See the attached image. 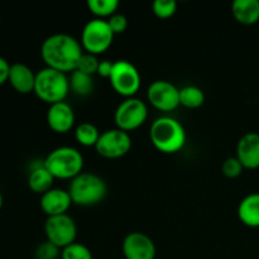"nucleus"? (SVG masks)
I'll use <instances>...</instances> for the list:
<instances>
[{
    "label": "nucleus",
    "mask_w": 259,
    "mask_h": 259,
    "mask_svg": "<svg viewBox=\"0 0 259 259\" xmlns=\"http://www.w3.org/2000/svg\"><path fill=\"white\" fill-rule=\"evenodd\" d=\"M83 55L80 40L66 33H56L43 40L40 57L46 67L71 73L77 70L81 56Z\"/></svg>",
    "instance_id": "1"
},
{
    "label": "nucleus",
    "mask_w": 259,
    "mask_h": 259,
    "mask_svg": "<svg viewBox=\"0 0 259 259\" xmlns=\"http://www.w3.org/2000/svg\"><path fill=\"white\" fill-rule=\"evenodd\" d=\"M149 138L157 151L174 154L184 148L186 132L184 125L172 116H159L152 123Z\"/></svg>",
    "instance_id": "2"
},
{
    "label": "nucleus",
    "mask_w": 259,
    "mask_h": 259,
    "mask_svg": "<svg viewBox=\"0 0 259 259\" xmlns=\"http://www.w3.org/2000/svg\"><path fill=\"white\" fill-rule=\"evenodd\" d=\"M72 204L77 206H94L103 201L108 194L106 182L91 172H82L71 180L68 186Z\"/></svg>",
    "instance_id": "3"
},
{
    "label": "nucleus",
    "mask_w": 259,
    "mask_h": 259,
    "mask_svg": "<svg viewBox=\"0 0 259 259\" xmlns=\"http://www.w3.org/2000/svg\"><path fill=\"white\" fill-rule=\"evenodd\" d=\"M70 93V80L67 73L53 68L45 67L39 70L35 76L34 94L43 103L52 104L65 101Z\"/></svg>",
    "instance_id": "4"
},
{
    "label": "nucleus",
    "mask_w": 259,
    "mask_h": 259,
    "mask_svg": "<svg viewBox=\"0 0 259 259\" xmlns=\"http://www.w3.org/2000/svg\"><path fill=\"white\" fill-rule=\"evenodd\" d=\"M45 166L56 180H73L82 174L83 157L73 147H58L50 152L45 159Z\"/></svg>",
    "instance_id": "5"
},
{
    "label": "nucleus",
    "mask_w": 259,
    "mask_h": 259,
    "mask_svg": "<svg viewBox=\"0 0 259 259\" xmlns=\"http://www.w3.org/2000/svg\"><path fill=\"white\" fill-rule=\"evenodd\" d=\"M114 37L115 35L109 27L108 20L94 18L83 27L80 43L83 52L99 56L111 47Z\"/></svg>",
    "instance_id": "6"
},
{
    "label": "nucleus",
    "mask_w": 259,
    "mask_h": 259,
    "mask_svg": "<svg viewBox=\"0 0 259 259\" xmlns=\"http://www.w3.org/2000/svg\"><path fill=\"white\" fill-rule=\"evenodd\" d=\"M109 81L113 90L125 99L134 98L142 85V77L138 68L125 60H119L114 62Z\"/></svg>",
    "instance_id": "7"
},
{
    "label": "nucleus",
    "mask_w": 259,
    "mask_h": 259,
    "mask_svg": "<svg viewBox=\"0 0 259 259\" xmlns=\"http://www.w3.org/2000/svg\"><path fill=\"white\" fill-rule=\"evenodd\" d=\"M148 118V108L143 100L138 98H129L121 101L114 113L116 128L129 132L141 128Z\"/></svg>",
    "instance_id": "8"
},
{
    "label": "nucleus",
    "mask_w": 259,
    "mask_h": 259,
    "mask_svg": "<svg viewBox=\"0 0 259 259\" xmlns=\"http://www.w3.org/2000/svg\"><path fill=\"white\" fill-rule=\"evenodd\" d=\"M132 149V138L129 133L120 129H109L100 134L95 151L106 159H118L128 154Z\"/></svg>",
    "instance_id": "9"
},
{
    "label": "nucleus",
    "mask_w": 259,
    "mask_h": 259,
    "mask_svg": "<svg viewBox=\"0 0 259 259\" xmlns=\"http://www.w3.org/2000/svg\"><path fill=\"white\" fill-rule=\"evenodd\" d=\"M45 233L47 240L63 249L76 242L77 227L68 214L47 218L45 223Z\"/></svg>",
    "instance_id": "10"
},
{
    "label": "nucleus",
    "mask_w": 259,
    "mask_h": 259,
    "mask_svg": "<svg viewBox=\"0 0 259 259\" xmlns=\"http://www.w3.org/2000/svg\"><path fill=\"white\" fill-rule=\"evenodd\" d=\"M147 99L154 109L168 113L180 106V89L169 81L157 80L149 85Z\"/></svg>",
    "instance_id": "11"
},
{
    "label": "nucleus",
    "mask_w": 259,
    "mask_h": 259,
    "mask_svg": "<svg viewBox=\"0 0 259 259\" xmlns=\"http://www.w3.org/2000/svg\"><path fill=\"white\" fill-rule=\"evenodd\" d=\"M121 250L125 259H154L157 254L153 240L141 232L129 233L124 238Z\"/></svg>",
    "instance_id": "12"
},
{
    "label": "nucleus",
    "mask_w": 259,
    "mask_h": 259,
    "mask_svg": "<svg viewBox=\"0 0 259 259\" xmlns=\"http://www.w3.org/2000/svg\"><path fill=\"white\" fill-rule=\"evenodd\" d=\"M46 119L51 131L57 134H66L75 125V113L72 106L66 101L50 105Z\"/></svg>",
    "instance_id": "13"
},
{
    "label": "nucleus",
    "mask_w": 259,
    "mask_h": 259,
    "mask_svg": "<svg viewBox=\"0 0 259 259\" xmlns=\"http://www.w3.org/2000/svg\"><path fill=\"white\" fill-rule=\"evenodd\" d=\"M40 209L47 218L67 214L68 209L72 206V200L67 190L51 189L40 196Z\"/></svg>",
    "instance_id": "14"
},
{
    "label": "nucleus",
    "mask_w": 259,
    "mask_h": 259,
    "mask_svg": "<svg viewBox=\"0 0 259 259\" xmlns=\"http://www.w3.org/2000/svg\"><path fill=\"white\" fill-rule=\"evenodd\" d=\"M237 157L244 169L259 168V133L249 132L238 141Z\"/></svg>",
    "instance_id": "15"
},
{
    "label": "nucleus",
    "mask_w": 259,
    "mask_h": 259,
    "mask_svg": "<svg viewBox=\"0 0 259 259\" xmlns=\"http://www.w3.org/2000/svg\"><path fill=\"white\" fill-rule=\"evenodd\" d=\"M35 76L37 73L33 72L29 66L24 63H14V65H10L8 82L17 93L27 95V94L34 93Z\"/></svg>",
    "instance_id": "16"
},
{
    "label": "nucleus",
    "mask_w": 259,
    "mask_h": 259,
    "mask_svg": "<svg viewBox=\"0 0 259 259\" xmlns=\"http://www.w3.org/2000/svg\"><path fill=\"white\" fill-rule=\"evenodd\" d=\"M55 180L52 174L46 168L45 161L33 162L30 164L29 175H28V186L33 192L42 196L43 194L53 189Z\"/></svg>",
    "instance_id": "17"
},
{
    "label": "nucleus",
    "mask_w": 259,
    "mask_h": 259,
    "mask_svg": "<svg viewBox=\"0 0 259 259\" xmlns=\"http://www.w3.org/2000/svg\"><path fill=\"white\" fill-rule=\"evenodd\" d=\"M232 14L240 24H255L259 22V0H235L232 4Z\"/></svg>",
    "instance_id": "18"
},
{
    "label": "nucleus",
    "mask_w": 259,
    "mask_h": 259,
    "mask_svg": "<svg viewBox=\"0 0 259 259\" xmlns=\"http://www.w3.org/2000/svg\"><path fill=\"white\" fill-rule=\"evenodd\" d=\"M238 218L249 228H259V192L247 195L238 206Z\"/></svg>",
    "instance_id": "19"
},
{
    "label": "nucleus",
    "mask_w": 259,
    "mask_h": 259,
    "mask_svg": "<svg viewBox=\"0 0 259 259\" xmlns=\"http://www.w3.org/2000/svg\"><path fill=\"white\" fill-rule=\"evenodd\" d=\"M70 91H72L75 95L86 98L94 91V78L93 76L86 75L81 71L75 70L70 73Z\"/></svg>",
    "instance_id": "20"
},
{
    "label": "nucleus",
    "mask_w": 259,
    "mask_h": 259,
    "mask_svg": "<svg viewBox=\"0 0 259 259\" xmlns=\"http://www.w3.org/2000/svg\"><path fill=\"white\" fill-rule=\"evenodd\" d=\"M205 103V94L195 85H187L180 89V105L186 109H197Z\"/></svg>",
    "instance_id": "21"
},
{
    "label": "nucleus",
    "mask_w": 259,
    "mask_h": 259,
    "mask_svg": "<svg viewBox=\"0 0 259 259\" xmlns=\"http://www.w3.org/2000/svg\"><path fill=\"white\" fill-rule=\"evenodd\" d=\"M100 132L94 124L81 123L75 129V139L80 146L82 147H94L95 148L99 138H100Z\"/></svg>",
    "instance_id": "22"
},
{
    "label": "nucleus",
    "mask_w": 259,
    "mask_h": 259,
    "mask_svg": "<svg viewBox=\"0 0 259 259\" xmlns=\"http://www.w3.org/2000/svg\"><path fill=\"white\" fill-rule=\"evenodd\" d=\"M88 8L96 18L105 19L116 13L119 8L118 0H89Z\"/></svg>",
    "instance_id": "23"
},
{
    "label": "nucleus",
    "mask_w": 259,
    "mask_h": 259,
    "mask_svg": "<svg viewBox=\"0 0 259 259\" xmlns=\"http://www.w3.org/2000/svg\"><path fill=\"white\" fill-rule=\"evenodd\" d=\"M61 259H94L91 250L82 243H72L61 250Z\"/></svg>",
    "instance_id": "24"
},
{
    "label": "nucleus",
    "mask_w": 259,
    "mask_h": 259,
    "mask_svg": "<svg viewBox=\"0 0 259 259\" xmlns=\"http://www.w3.org/2000/svg\"><path fill=\"white\" fill-rule=\"evenodd\" d=\"M152 10L159 19H168L176 13L177 3L175 0H156L152 4Z\"/></svg>",
    "instance_id": "25"
},
{
    "label": "nucleus",
    "mask_w": 259,
    "mask_h": 259,
    "mask_svg": "<svg viewBox=\"0 0 259 259\" xmlns=\"http://www.w3.org/2000/svg\"><path fill=\"white\" fill-rule=\"evenodd\" d=\"M61 248L46 239L35 249V259H58L61 258Z\"/></svg>",
    "instance_id": "26"
},
{
    "label": "nucleus",
    "mask_w": 259,
    "mask_h": 259,
    "mask_svg": "<svg viewBox=\"0 0 259 259\" xmlns=\"http://www.w3.org/2000/svg\"><path fill=\"white\" fill-rule=\"evenodd\" d=\"M99 63H100V61H99L98 56L83 52V55L80 58V62H78L77 70L86 73V75L94 76L95 73H98Z\"/></svg>",
    "instance_id": "27"
},
{
    "label": "nucleus",
    "mask_w": 259,
    "mask_h": 259,
    "mask_svg": "<svg viewBox=\"0 0 259 259\" xmlns=\"http://www.w3.org/2000/svg\"><path fill=\"white\" fill-rule=\"evenodd\" d=\"M244 171V167L237 157H229L222 164V172L228 179H237Z\"/></svg>",
    "instance_id": "28"
},
{
    "label": "nucleus",
    "mask_w": 259,
    "mask_h": 259,
    "mask_svg": "<svg viewBox=\"0 0 259 259\" xmlns=\"http://www.w3.org/2000/svg\"><path fill=\"white\" fill-rule=\"evenodd\" d=\"M106 20H108L109 27L113 30L114 35L121 34V33L125 32L126 28H128V19H126L125 15L120 14V13H115V14L111 15V17Z\"/></svg>",
    "instance_id": "29"
},
{
    "label": "nucleus",
    "mask_w": 259,
    "mask_h": 259,
    "mask_svg": "<svg viewBox=\"0 0 259 259\" xmlns=\"http://www.w3.org/2000/svg\"><path fill=\"white\" fill-rule=\"evenodd\" d=\"M114 67V62L109 60H103L100 61L99 63V68H98V75L103 78H109L111 75V71H113Z\"/></svg>",
    "instance_id": "30"
},
{
    "label": "nucleus",
    "mask_w": 259,
    "mask_h": 259,
    "mask_svg": "<svg viewBox=\"0 0 259 259\" xmlns=\"http://www.w3.org/2000/svg\"><path fill=\"white\" fill-rule=\"evenodd\" d=\"M9 71H10V65L4 57L0 56V86L4 85L5 82H8V78H9Z\"/></svg>",
    "instance_id": "31"
},
{
    "label": "nucleus",
    "mask_w": 259,
    "mask_h": 259,
    "mask_svg": "<svg viewBox=\"0 0 259 259\" xmlns=\"http://www.w3.org/2000/svg\"><path fill=\"white\" fill-rule=\"evenodd\" d=\"M2 207H3V195L2 192H0V210H2Z\"/></svg>",
    "instance_id": "32"
}]
</instances>
